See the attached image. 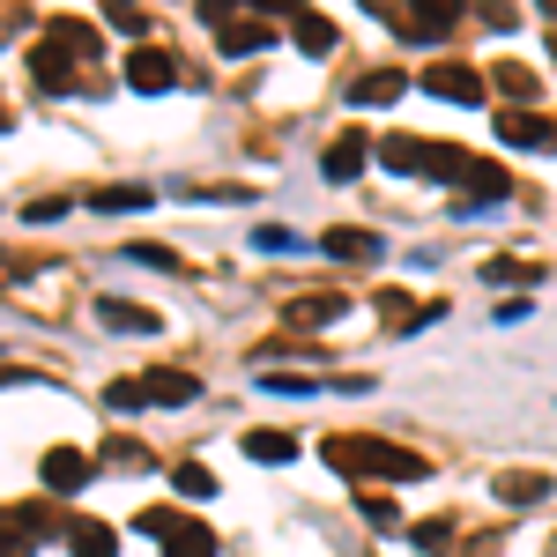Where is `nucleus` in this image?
Here are the masks:
<instances>
[{"label": "nucleus", "instance_id": "obj_1", "mask_svg": "<svg viewBox=\"0 0 557 557\" xmlns=\"http://www.w3.org/2000/svg\"><path fill=\"white\" fill-rule=\"evenodd\" d=\"M327 469L343 483H424L431 461L409 446H386V438H327Z\"/></svg>", "mask_w": 557, "mask_h": 557}, {"label": "nucleus", "instance_id": "obj_2", "mask_svg": "<svg viewBox=\"0 0 557 557\" xmlns=\"http://www.w3.org/2000/svg\"><path fill=\"white\" fill-rule=\"evenodd\" d=\"M380 164H386V172H401V178H461V172H469L461 149H446V141H417V134L380 141Z\"/></svg>", "mask_w": 557, "mask_h": 557}, {"label": "nucleus", "instance_id": "obj_3", "mask_svg": "<svg viewBox=\"0 0 557 557\" xmlns=\"http://www.w3.org/2000/svg\"><path fill=\"white\" fill-rule=\"evenodd\" d=\"M134 528H141V535H157V550H164V557H215V535L201 528V520L172 513V506H141Z\"/></svg>", "mask_w": 557, "mask_h": 557}, {"label": "nucleus", "instance_id": "obj_4", "mask_svg": "<svg viewBox=\"0 0 557 557\" xmlns=\"http://www.w3.org/2000/svg\"><path fill=\"white\" fill-rule=\"evenodd\" d=\"M38 475H45V491H52V498H75V491L89 483V454H75V446H52Z\"/></svg>", "mask_w": 557, "mask_h": 557}, {"label": "nucleus", "instance_id": "obj_5", "mask_svg": "<svg viewBox=\"0 0 557 557\" xmlns=\"http://www.w3.org/2000/svg\"><path fill=\"white\" fill-rule=\"evenodd\" d=\"M127 83L141 89V97H157V89L178 83V60H172V52H157V45H141V52L127 60Z\"/></svg>", "mask_w": 557, "mask_h": 557}, {"label": "nucleus", "instance_id": "obj_6", "mask_svg": "<svg viewBox=\"0 0 557 557\" xmlns=\"http://www.w3.org/2000/svg\"><path fill=\"white\" fill-rule=\"evenodd\" d=\"M97 327H120V335H157L164 312H141L134 298H97Z\"/></svg>", "mask_w": 557, "mask_h": 557}, {"label": "nucleus", "instance_id": "obj_7", "mask_svg": "<svg viewBox=\"0 0 557 557\" xmlns=\"http://www.w3.org/2000/svg\"><path fill=\"white\" fill-rule=\"evenodd\" d=\"M364 157H372V149H364V134H357V127H343V141H327V157H320V172L335 178V186H349V178L364 172Z\"/></svg>", "mask_w": 557, "mask_h": 557}, {"label": "nucleus", "instance_id": "obj_8", "mask_svg": "<svg viewBox=\"0 0 557 557\" xmlns=\"http://www.w3.org/2000/svg\"><path fill=\"white\" fill-rule=\"evenodd\" d=\"M290 45L320 60V52H335V23H327L320 8H290Z\"/></svg>", "mask_w": 557, "mask_h": 557}, {"label": "nucleus", "instance_id": "obj_9", "mask_svg": "<svg viewBox=\"0 0 557 557\" xmlns=\"http://www.w3.org/2000/svg\"><path fill=\"white\" fill-rule=\"evenodd\" d=\"M424 89L446 97V104H475V97H483V75H475V67H431Z\"/></svg>", "mask_w": 557, "mask_h": 557}, {"label": "nucleus", "instance_id": "obj_10", "mask_svg": "<svg viewBox=\"0 0 557 557\" xmlns=\"http://www.w3.org/2000/svg\"><path fill=\"white\" fill-rule=\"evenodd\" d=\"M67 550L75 557H120V535H112V520H67Z\"/></svg>", "mask_w": 557, "mask_h": 557}, {"label": "nucleus", "instance_id": "obj_11", "mask_svg": "<svg viewBox=\"0 0 557 557\" xmlns=\"http://www.w3.org/2000/svg\"><path fill=\"white\" fill-rule=\"evenodd\" d=\"M498 141H506V149H543V141H550V120H543V112H506V120H498Z\"/></svg>", "mask_w": 557, "mask_h": 557}, {"label": "nucleus", "instance_id": "obj_12", "mask_svg": "<svg viewBox=\"0 0 557 557\" xmlns=\"http://www.w3.org/2000/svg\"><path fill=\"white\" fill-rule=\"evenodd\" d=\"M320 246H327L335 260H357V268H372V260H380V238H372V231H357V223H349V231L335 223V231H327Z\"/></svg>", "mask_w": 557, "mask_h": 557}, {"label": "nucleus", "instance_id": "obj_13", "mask_svg": "<svg viewBox=\"0 0 557 557\" xmlns=\"http://www.w3.org/2000/svg\"><path fill=\"white\" fill-rule=\"evenodd\" d=\"M498 498H506V506H543V498H550V475L543 469H506L498 475Z\"/></svg>", "mask_w": 557, "mask_h": 557}, {"label": "nucleus", "instance_id": "obj_14", "mask_svg": "<svg viewBox=\"0 0 557 557\" xmlns=\"http://www.w3.org/2000/svg\"><path fill=\"white\" fill-rule=\"evenodd\" d=\"M246 461H260V469L283 461V469H290V461H298V438H290V431H246Z\"/></svg>", "mask_w": 557, "mask_h": 557}, {"label": "nucleus", "instance_id": "obj_15", "mask_svg": "<svg viewBox=\"0 0 557 557\" xmlns=\"http://www.w3.org/2000/svg\"><path fill=\"white\" fill-rule=\"evenodd\" d=\"M45 45H60V52H67V60H97V30H89V23H67V15H60V23H45Z\"/></svg>", "mask_w": 557, "mask_h": 557}, {"label": "nucleus", "instance_id": "obj_16", "mask_svg": "<svg viewBox=\"0 0 557 557\" xmlns=\"http://www.w3.org/2000/svg\"><path fill=\"white\" fill-rule=\"evenodd\" d=\"M30 75H38V89H75V60L60 45H38L30 52Z\"/></svg>", "mask_w": 557, "mask_h": 557}, {"label": "nucleus", "instance_id": "obj_17", "mask_svg": "<svg viewBox=\"0 0 557 557\" xmlns=\"http://www.w3.org/2000/svg\"><path fill=\"white\" fill-rule=\"evenodd\" d=\"M394 97H401V67H380V75L349 83V104H394Z\"/></svg>", "mask_w": 557, "mask_h": 557}, {"label": "nucleus", "instance_id": "obj_18", "mask_svg": "<svg viewBox=\"0 0 557 557\" xmlns=\"http://www.w3.org/2000/svg\"><path fill=\"white\" fill-rule=\"evenodd\" d=\"M461 178H469V201H506V194H513V178L498 172V164H475V157H469Z\"/></svg>", "mask_w": 557, "mask_h": 557}, {"label": "nucleus", "instance_id": "obj_19", "mask_svg": "<svg viewBox=\"0 0 557 557\" xmlns=\"http://www.w3.org/2000/svg\"><path fill=\"white\" fill-rule=\"evenodd\" d=\"M141 394H149V401H194V394H201V380H194V372H149V380H141Z\"/></svg>", "mask_w": 557, "mask_h": 557}, {"label": "nucleus", "instance_id": "obj_20", "mask_svg": "<svg viewBox=\"0 0 557 557\" xmlns=\"http://www.w3.org/2000/svg\"><path fill=\"white\" fill-rule=\"evenodd\" d=\"M343 312H349L343 298H298V305H290V327H335Z\"/></svg>", "mask_w": 557, "mask_h": 557}, {"label": "nucleus", "instance_id": "obj_21", "mask_svg": "<svg viewBox=\"0 0 557 557\" xmlns=\"http://www.w3.org/2000/svg\"><path fill=\"white\" fill-rule=\"evenodd\" d=\"M149 201H157V186H97V194H89V209H149Z\"/></svg>", "mask_w": 557, "mask_h": 557}, {"label": "nucleus", "instance_id": "obj_22", "mask_svg": "<svg viewBox=\"0 0 557 557\" xmlns=\"http://www.w3.org/2000/svg\"><path fill=\"white\" fill-rule=\"evenodd\" d=\"M268 38H275L268 23H223V52H260Z\"/></svg>", "mask_w": 557, "mask_h": 557}, {"label": "nucleus", "instance_id": "obj_23", "mask_svg": "<svg viewBox=\"0 0 557 557\" xmlns=\"http://www.w3.org/2000/svg\"><path fill=\"white\" fill-rule=\"evenodd\" d=\"M172 491L178 498H215V475L201 461H186V469H172Z\"/></svg>", "mask_w": 557, "mask_h": 557}, {"label": "nucleus", "instance_id": "obj_24", "mask_svg": "<svg viewBox=\"0 0 557 557\" xmlns=\"http://www.w3.org/2000/svg\"><path fill=\"white\" fill-rule=\"evenodd\" d=\"M104 23H112L120 38H149V15H141L134 0H112V8H104Z\"/></svg>", "mask_w": 557, "mask_h": 557}, {"label": "nucleus", "instance_id": "obj_25", "mask_svg": "<svg viewBox=\"0 0 557 557\" xmlns=\"http://www.w3.org/2000/svg\"><path fill=\"white\" fill-rule=\"evenodd\" d=\"M498 89L513 97L520 112H535V75H528V67H498Z\"/></svg>", "mask_w": 557, "mask_h": 557}, {"label": "nucleus", "instance_id": "obj_26", "mask_svg": "<svg viewBox=\"0 0 557 557\" xmlns=\"http://www.w3.org/2000/svg\"><path fill=\"white\" fill-rule=\"evenodd\" d=\"M253 246H260V253H298V231H283V223H260Z\"/></svg>", "mask_w": 557, "mask_h": 557}, {"label": "nucleus", "instance_id": "obj_27", "mask_svg": "<svg viewBox=\"0 0 557 557\" xmlns=\"http://www.w3.org/2000/svg\"><path fill=\"white\" fill-rule=\"evenodd\" d=\"M104 401H112V409H141L149 394H141V380H112V386H104Z\"/></svg>", "mask_w": 557, "mask_h": 557}, {"label": "nucleus", "instance_id": "obj_28", "mask_svg": "<svg viewBox=\"0 0 557 557\" xmlns=\"http://www.w3.org/2000/svg\"><path fill=\"white\" fill-rule=\"evenodd\" d=\"M357 513L372 520V528H394V506H386V498H357Z\"/></svg>", "mask_w": 557, "mask_h": 557}, {"label": "nucleus", "instance_id": "obj_29", "mask_svg": "<svg viewBox=\"0 0 557 557\" xmlns=\"http://www.w3.org/2000/svg\"><path fill=\"white\" fill-rule=\"evenodd\" d=\"M8 380H30V372H15V364H0V386H8Z\"/></svg>", "mask_w": 557, "mask_h": 557}, {"label": "nucleus", "instance_id": "obj_30", "mask_svg": "<svg viewBox=\"0 0 557 557\" xmlns=\"http://www.w3.org/2000/svg\"><path fill=\"white\" fill-rule=\"evenodd\" d=\"M0 127H8V104H0Z\"/></svg>", "mask_w": 557, "mask_h": 557}]
</instances>
